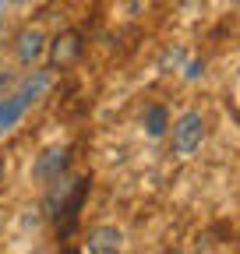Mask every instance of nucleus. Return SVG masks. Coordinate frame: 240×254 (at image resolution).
Listing matches in <instances>:
<instances>
[{"label": "nucleus", "mask_w": 240, "mask_h": 254, "mask_svg": "<svg viewBox=\"0 0 240 254\" xmlns=\"http://www.w3.org/2000/svg\"><path fill=\"white\" fill-rule=\"evenodd\" d=\"M67 166H71V148H67V145H53V148H46V152L36 159L32 177H36L39 184H50V180H57V177H64Z\"/></svg>", "instance_id": "nucleus-3"}, {"label": "nucleus", "mask_w": 240, "mask_h": 254, "mask_svg": "<svg viewBox=\"0 0 240 254\" xmlns=\"http://www.w3.org/2000/svg\"><path fill=\"white\" fill-rule=\"evenodd\" d=\"M14 57H18L21 67H32L36 60H43V57H46V36H43L36 25L18 32V39H14Z\"/></svg>", "instance_id": "nucleus-4"}, {"label": "nucleus", "mask_w": 240, "mask_h": 254, "mask_svg": "<svg viewBox=\"0 0 240 254\" xmlns=\"http://www.w3.org/2000/svg\"><path fill=\"white\" fill-rule=\"evenodd\" d=\"M4 173H7V166H4V159H0V184H4Z\"/></svg>", "instance_id": "nucleus-11"}, {"label": "nucleus", "mask_w": 240, "mask_h": 254, "mask_svg": "<svg viewBox=\"0 0 240 254\" xmlns=\"http://www.w3.org/2000/svg\"><path fill=\"white\" fill-rule=\"evenodd\" d=\"M4 11H7V0H0V18H4Z\"/></svg>", "instance_id": "nucleus-12"}, {"label": "nucleus", "mask_w": 240, "mask_h": 254, "mask_svg": "<svg viewBox=\"0 0 240 254\" xmlns=\"http://www.w3.org/2000/svg\"><path fill=\"white\" fill-rule=\"evenodd\" d=\"M25 110H28V106L18 99V95H4V99H0V138H4V134H11L14 127L21 124Z\"/></svg>", "instance_id": "nucleus-7"}, {"label": "nucleus", "mask_w": 240, "mask_h": 254, "mask_svg": "<svg viewBox=\"0 0 240 254\" xmlns=\"http://www.w3.org/2000/svg\"><path fill=\"white\" fill-rule=\"evenodd\" d=\"M81 53H85V39H81L78 28H67V32H60L57 39L46 43V57H50V67L53 71L74 67V64L81 60Z\"/></svg>", "instance_id": "nucleus-2"}, {"label": "nucleus", "mask_w": 240, "mask_h": 254, "mask_svg": "<svg viewBox=\"0 0 240 254\" xmlns=\"http://www.w3.org/2000/svg\"><path fill=\"white\" fill-rule=\"evenodd\" d=\"M201 74H205V60H187L184 64V78L187 81H198Z\"/></svg>", "instance_id": "nucleus-10"}, {"label": "nucleus", "mask_w": 240, "mask_h": 254, "mask_svg": "<svg viewBox=\"0 0 240 254\" xmlns=\"http://www.w3.org/2000/svg\"><path fill=\"white\" fill-rule=\"evenodd\" d=\"M53 88V78H50V71H28L25 78H21V85H18V99L25 103V106H32V103H39V99H46V92Z\"/></svg>", "instance_id": "nucleus-5"}, {"label": "nucleus", "mask_w": 240, "mask_h": 254, "mask_svg": "<svg viewBox=\"0 0 240 254\" xmlns=\"http://www.w3.org/2000/svg\"><path fill=\"white\" fill-rule=\"evenodd\" d=\"M145 127H148V138H163L166 134V110L163 106H148L145 110Z\"/></svg>", "instance_id": "nucleus-8"}, {"label": "nucleus", "mask_w": 240, "mask_h": 254, "mask_svg": "<svg viewBox=\"0 0 240 254\" xmlns=\"http://www.w3.org/2000/svg\"><path fill=\"white\" fill-rule=\"evenodd\" d=\"M180 64H184V50H180V46H170V50L163 53V60H159V67H163V71H170V67L177 71Z\"/></svg>", "instance_id": "nucleus-9"}, {"label": "nucleus", "mask_w": 240, "mask_h": 254, "mask_svg": "<svg viewBox=\"0 0 240 254\" xmlns=\"http://www.w3.org/2000/svg\"><path fill=\"white\" fill-rule=\"evenodd\" d=\"M170 141H173V152H177L180 159H191V155L201 148V141H205V117H201L198 110L180 113L177 124H173Z\"/></svg>", "instance_id": "nucleus-1"}, {"label": "nucleus", "mask_w": 240, "mask_h": 254, "mask_svg": "<svg viewBox=\"0 0 240 254\" xmlns=\"http://www.w3.org/2000/svg\"><path fill=\"white\" fill-rule=\"evenodd\" d=\"M120 247H124V233H120L117 226H96L85 237V251L88 254H117Z\"/></svg>", "instance_id": "nucleus-6"}]
</instances>
